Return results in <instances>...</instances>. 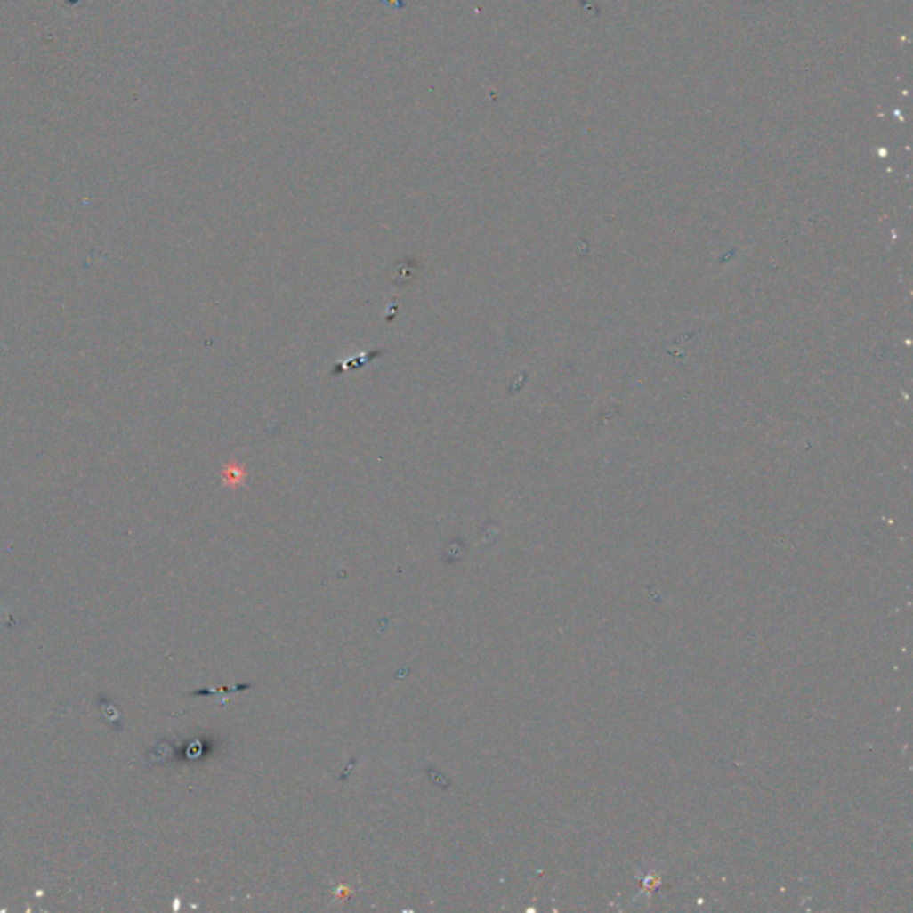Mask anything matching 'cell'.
Here are the masks:
<instances>
[{
    "label": "cell",
    "instance_id": "obj_1",
    "mask_svg": "<svg viewBox=\"0 0 913 913\" xmlns=\"http://www.w3.org/2000/svg\"><path fill=\"white\" fill-rule=\"evenodd\" d=\"M246 477H248V475H246V470H245L241 465H238V463H230V465H227V466L223 468V472H222V482H223V486H225V488H229V489H238V488H241V486L246 482Z\"/></svg>",
    "mask_w": 913,
    "mask_h": 913
}]
</instances>
